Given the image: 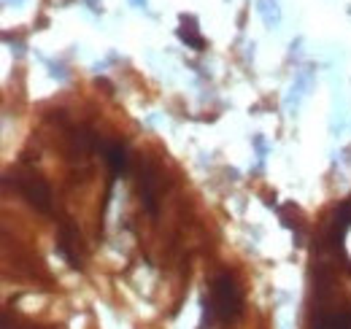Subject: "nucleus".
Masks as SVG:
<instances>
[{
    "instance_id": "f257e3e1",
    "label": "nucleus",
    "mask_w": 351,
    "mask_h": 329,
    "mask_svg": "<svg viewBox=\"0 0 351 329\" xmlns=\"http://www.w3.org/2000/svg\"><path fill=\"white\" fill-rule=\"evenodd\" d=\"M243 313V294L232 276L221 273L211 281L208 297L203 300V329L211 321H232Z\"/></svg>"
},
{
    "instance_id": "f03ea898",
    "label": "nucleus",
    "mask_w": 351,
    "mask_h": 329,
    "mask_svg": "<svg viewBox=\"0 0 351 329\" xmlns=\"http://www.w3.org/2000/svg\"><path fill=\"white\" fill-rule=\"evenodd\" d=\"M16 186L19 192L25 195V200L33 208H38L41 213H51V192L46 186V181L36 173H27V175H16Z\"/></svg>"
},
{
    "instance_id": "7ed1b4c3",
    "label": "nucleus",
    "mask_w": 351,
    "mask_h": 329,
    "mask_svg": "<svg viewBox=\"0 0 351 329\" xmlns=\"http://www.w3.org/2000/svg\"><path fill=\"white\" fill-rule=\"evenodd\" d=\"M106 162L111 167V175H119L128 170V149L122 143H106Z\"/></svg>"
}]
</instances>
